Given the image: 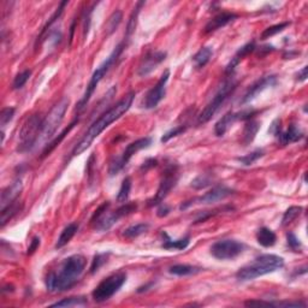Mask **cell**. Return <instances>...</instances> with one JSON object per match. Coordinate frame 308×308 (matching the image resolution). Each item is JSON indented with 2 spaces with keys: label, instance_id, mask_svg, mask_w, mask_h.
<instances>
[{
  "label": "cell",
  "instance_id": "46",
  "mask_svg": "<svg viewBox=\"0 0 308 308\" xmlns=\"http://www.w3.org/2000/svg\"><path fill=\"white\" fill-rule=\"evenodd\" d=\"M268 133L273 134L274 136H278L279 133H280V121L279 120H276L272 123V126H271L270 130H268Z\"/></svg>",
  "mask_w": 308,
  "mask_h": 308
},
{
  "label": "cell",
  "instance_id": "7",
  "mask_svg": "<svg viewBox=\"0 0 308 308\" xmlns=\"http://www.w3.org/2000/svg\"><path fill=\"white\" fill-rule=\"evenodd\" d=\"M237 82L234 78H229L222 84V87L219 88L216 95L213 96V99L207 104L205 109L201 111V114L197 117V123L199 124H205L209 122L211 118L218 112V110L222 108L223 104L225 102V100L228 99L231 94L234 93V90L236 89Z\"/></svg>",
  "mask_w": 308,
  "mask_h": 308
},
{
  "label": "cell",
  "instance_id": "25",
  "mask_svg": "<svg viewBox=\"0 0 308 308\" xmlns=\"http://www.w3.org/2000/svg\"><path fill=\"white\" fill-rule=\"evenodd\" d=\"M259 129H260V123H259V122L248 120V122H247L245 126V129H243L242 142L245 143L246 146L253 142V140H254L255 136H257Z\"/></svg>",
  "mask_w": 308,
  "mask_h": 308
},
{
  "label": "cell",
  "instance_id": "41",
  "mask_svg": "<svg viewBox=\"0 0 308 308\" xmlns=\"http://www.w3.org/2000/svg\"><path fill=\"white\" fill-rule=\"evenodd\" d=\"M187 128H188V126H178V127H176V128H173V129H171V130H169V132L167 133H165L163 135V137H161V142H167V141H170V140L172 139V137H176V136H178V135H181L182 133H184L185 130H187Z\"/></svg>",
  "mask_w": 308,
  "mask_h": 308
},
{
  "label": "cell",
  "instance_id": "10",
  "mask_svg": "<svg viewBox=\"0 0 308 308\" xmlns=\"http://www.w3.org/2000/svg\"><path fill=\"white\" fill-rule=\"evenodd\" d=\"M151 145H152L151 137H142V139L136 140V141L128 145V147L124 149L123 154H122L120 158H116V159L112 160L111 164H110V169H109L110 175L111 176L117 175V173L120 172L128 163H129V160L132 159L134 154L137 153L139 151H141V149L149 147Z\"/></svg>",
  "mask_w": 308,
  "mask_h": 308
},
{
  "label": "cell",
  "instance_id": "38",
  "mask_svg": "<svg viewBox=\"0 0 308 308\" xmlns=\"http://www.w3.org/2000/svg\"><path fill=\"white\" fill-rule=\"evenodd\" d=\"M30 76H32V71H30V70H24V71L20 72V74L15 77L14 83H12V88H14V89H21V88L28 82Z\"/></svg>",
  "mask_w": 308,
  "mask_h": 308
},
{
  "label": "cell",
  "instance_id": "11",
  "mask_svg": "<svg viewBox=\"0 0 308 308\" xmlns=\"http://www.w3.org/2000/svg\"><path fill=\"white\" fill-rule=\"evenodd\" d=\"M245 245L236 240H221L211 247V254L218 260H231L239 257Z\"/></svg>",
  "mask_w": 308,
  "mask_h": 308
},
{
  "label": "cell",
  "instance_id": "21",
  "mask_svg": "<svg viewBox=\"0 0 308 308\" xmlns=\"http://www.w3.org/2000/svg\"><path fill=\"white\" fill-rule=\"evenodd\" d=\"M279 139V142L283 146L290 145V143L300 141L303 137V133L301 132L300 128H297L295 124H290L285 132H280L279 135L277 136Z\"/></svg>",
  "mask_w": 308,
  "mask_h": 308
},
{
  "label": "cell",
  "instance_id": "5",
  "mask_svg": "<svg viewBox=\"0 0 308 308\" xmlns=\"http://www.w3.org/2000/svg\"><path fill=\"white\" fill-rule=\"evenodd\" d=\"M123 48H124V42H122V44L118 45L117 47H116L115 50L112 51V53L110 54V56L106 58V59L104 60V62L100 64L99 66H97L95 71H94V74L91 75V78H90L89 83H88L87 89H86V91H84L82 99L77 104V112H78V114L83 111L84 108H86L88 101L90 100L91 95H93V93L95 91L97 84H99L100 81L102 80L104 76L108 74V71L110 69H111V66L114 65L116 62H117V59L120 58L121 53L123 52Z\"/></svg>",
  "mask_w": 308,
  "mask_h": 308
},
{
  "label": "cell",
  "instance_id": "8",
  "mask_svg": "<svg viewBox=\"0 0 308 308\" xmlns=\"http://www.w3.org/2000/svg\"><path fill=\"white\" fill-rule=\"evenodd\" d=\"M126 280L127 274L124 272H117L106 277L91 292V296H93L94 301L101 303L110 300L115 294L120 291V289L126 283Z\"/></svg>",
  "mask_w": 308,
  "mask_h": 308
},
{
  "label": "cell",
  "instance_id": "40",
  "mask_svg": "<svg viewBox=\"0 0 308 308\" xmlns=\"http://www.w3.org/2000/svg\"><path fill=\"white\" fill-rule=\"evenodd\" d=\"M121 22H122V12L121 11H115L108 21L109 34H112V33H114L115 30L118 28V26H120Z\"/></svg>",
  "mask_w": 308,
  "mask_h": 308
},
{
  "label": "cell",
  "instance_id": "14",
  "mask_svg": "<svg viewBox=\"0 0 308 308\" xmlns=\"http://www.w3.org/2000/svg\"><path fill=\"white\" fill-rule=\"evenodd\" d=\"M234 190L230 188L224 187V185H218V187L212 188L211 190L207 191L206 194H203L202 196L196 197V199L191 200V201H185V202H183L181 207H179V210H185L188 209L189 206H191L193 203H213V202H217V201H222L224 199H227V197L230 196V195H233Z\"/></svg>",
  "mask_w": 308,
  "mask_h": 308
},
{
  "label": "cell",
  "instance_id": "44",
  "mask_svg": "<svg viewBox=\"0 0 308 308\" xmlns=\"http://www.w3.org/2000/svg\"><path fill=\"white\" fill-rule=\"evenodd\" d=\"M286 240H288V246L290 247L291 249H294V251H297V249H298V251H300L301 242L294 234H292V233L286 234Z\"/></svg>",
  "mask_w": 308,
  "mask_h": 308
},
{
  "label": "cell",
  "instance_id": "42",
  "mask_svg": "<svg viewBox=\"0 0 308 308\" xmlns=\"http://www.w3.org/2000/svg\"><path fill=\"white\" fill-rule=\"evenodd\" d=\"M15 110L14 108H5L2 110V114H0V126L5 127L9 122L12 121L15 116Z\"/></svg>",
  "mask_w": 308,
  "mask_h": 308
},
{
  "label": "cell",
  "instance_id": "47",
  "mask_svg": "<svg viewBox=\"0 0 308 308\" xmlns=\"http://www.w3.org/2000/svg\"><path fill=\"white\" fill-rule=\"evenodd\" d=\"M308 77V66H304L302 70L298 71V74L296 75V80L298 82H304Z\"/></svg>",
  "mask_w": 308,
  "mask_h": 308
},
{
  "label": "cell",
  "instance_id": "33",
  "mask_svg": "<svg viewBox=\"0 0 308 308\" xmlns=\"http://www.w3.org/2000/svg\"><path fill=\"white\" fill-rule=\"evenodd\" d=\"M149 229V225L146 224V223H141V224H136V225H133V227L128 228L124 230L123 233V236L127 237V239L129 240H133V239H136V237L141 236L142 234H145L146 231H147Z\"/></svg>",
  "mask_w": 308,
  "mask_h": 308
},
{
  "label": "cell",
  "instance_id": "18",
  "mask_svg": "<svg viewBox=\"0 0 308 308\" xmlns=\"http://www.w3.org/2000/svg\"><path fill=\"white\" fill-rule=\"evenodd\" d=\"M237 18V15L231 14V12H222V14L217 15L216 17H213L205 27V34H210V33L216 32V30L223 28V27L228 26L229 23H231Z\"/></svg>",
  "mask_w": 308,
  "mask_h": 308
},
{
  "label": "cell",
  "instance_id": "20",
  "mask_svg": "<svg viewBox=\"0 0 308 308\" xmlns=\"http://www.w3.org/2000/svg\"><path fill=\"white\" fill-rule=\"evenodd\" d=\"M255 50V44L254 42H248V44H246L245 46H242V47L240 48L239 51L235 53V56L231 58L230 63L228 64L227 69H225V74L227 75H231L235 71V69H236V66L239 65V64L242 62L245 58L248 56V54H251L253 51Z\"/></svg>",
  "mask_w": 308,
  "mask_h": 308
},
{
  "label": "cell",
  "instance_id": "30",
  "mask_svg": "<svg viewBox=\"0 0 308 308\" xmlns=\"http://www.w3.org/2000/svg\"><path fill=\"white\" fill-rule=\"evenodd\" d=\"M68 5V2H62L60 3V5H59V8L57 9V11L54 12L53 15H52V17L50 18V21H48L47 23H46V26L44 27V29L41 30V33H40V35L38 36V40H36V45L38 44H40V42L44 40V36L47 34V32L48 30L51 29V27H52V24H53L54 22H56V21L58 20V18L60 17V15L63 14V10H64V8H65V6Z\"/></svg>",
  "mask_w": 308,
  "mask_h": 308
},
{
  "label": "cell",
  "instance_id": "3",
  "mask_svg": "<svg viewBox=\"0 0 308 308\" xmlns=\"http://www.w3.org/2000/svg\"><path fill=\"white\" fill-rule=\"evenodd\" d=\"M284 266V259L276 254H264L255 258L254 260L241 267L236 273V278L240 280H252L265 274L276 272Z\"/></svg>",
  "mask_w": 308,
  "mask_h": 308
},
{
  "label": "cell",
  "instance_id": "29",
  "mask_svg": "<svg viewBox=\"0 0 308 308\" xmlns=\"http://www.w3.org/2000/svg\"><path fill=\"white\" fill-rule=\"evenodd\" d=\"M76 123H77V120H75L74 122H72L71 124H70V126H69L68 128H65V129H64L63 132L60 133L59 135H58V136L56 137V139H53V140H52V141H51L50 143H47V145L45 146L44 152H42V157H46V155H48V154H50L51 152L53 151V149L56 148L57 146L59 145V143L63 141V139H64V137H65L66 135H68V134L70 133V130H71L72 128L75 127V124H76Z\"/></svg>",
  "mask_w": 308,
  "mask_h": 308
},
{
  "label": "cell",
  "instance_id": "22",
  "mask_svg": "<svg viewBox=\"0 0 308 308\" xmlns=\"http://www.w3.org/2000/svg\"><path fill=\"white\" fill-rule=\"evenodd\" d=\"M78 230V224L77 223H70L69 225H66L64 228V230L60 234V236L58 237L57 243H56V248H63L64 246H66L68 243L71 241L72 237L75 236V234L77 233Z\"/></svg>",
  "mask_w": 308,
  "mask_h": 308
},
{
  "label": "cell",
  "instance_id": "36",
  "mask_svg": "<svg viewBox=\"0 0 308 308\" xmlns=\"http://www.w3.org/2000/svg\"><path fill=\"white\" fill-rule=\"evenodd\" d=\"M145 5V3L143 2H140L136 4V8L134 9L132 16H130V20L129 22H128V27H127V34H126V39L128 40V39L132 36V34L134 33V30H135V27H136V21H137V16H139V12H140V9L142 8V6Z\"/></svg>",
  "mask_w": 308,
  "mask_h": 308
},
{
  "label": "cell",
  "instance_id": "17",
  "mask_svg": "<svg viewBox=\"0 0 308 308\" xmlns=\"http://www.w3.org/2000/svg\"><path fill=\"white\" fill-rule=\"evenodd\" d=\"M276 83H277V77L274 75L261 77L260 80L254 82V83H253L252 86L248 88V90H247L245 96H243L242 100H241V104H247V102L252 101L254 97H257L259 94L261 93V91L265 90L268 87L274 86Z\"/></svg>",
  "mask_w": 308,
  "mask_h": 308
},
{
  "label": "cell",
  "instance_id": "31",
  "mask_svg": "<svg viewBox=\"0 0 308 308\" xmlns=\"http://www.w3.org/2000/svg\"><path fill=\"white\" fill-rule=\"evenodd\" d=\"M303 209L301 206H291L289 207L288 210L284 212L282 218V225L283 227H286V225L291 224L292 222L296 221V218H298L302 213Z\"/></svg>",
  "mask_w": 308,
  "mask_h": 308
},
{
  "label": "cell",
  "instance_id": "27",
  "mask_svg": "<svg viewBox=\"0 0 308 308\" xmlns=\"http://www.w3.org/2000/svg\"><path fill=\"white\" fill-rule=\"evenodd\" d=\"M165 236V241L163 243V248L165 249H176V251H183L189 246V242H190V239L189 237H183V239L179 240H171L169 237V235L166 233L163 234Z\"/></svg>",
  "mask_w": 308,
  "mask_h": 308
},
{
  "label": "cell",
  "instance_id": "39",
  "mask_svg": "<svg viewBox=\"0 0 308 308\" xmlns=\"http://www.w3.org/2000/svg\"><path fill=\"white\" fill-rule=\"evenodd\" d=\"M212 181H213V179H212L211 176L203 173V175L197 176L196 178L193 179V182H191V187L195 188V189L206 188V187H209L210 184H211Z\"/></svg>",
  "mask_w": 308,
  "mask_h": 308
},
{
  "label": "cell",
  "instance_id": "35",
  "mask_svg": "<svg viewBox=\"0 0 308 308\" xmlns=\"http://www.w3.org/2000/svg\"><path fill=\"white\" fill-rule=\"evenodd\" d=\"M289 24H290L289 22H283V23H279V24H274V26H272V27H268V28H266L263 33H261L260 39H261V40H266V39H270L274 35L279 34V33H282L283 30H284L286 27L289 26Z\"/></svg>",
  "mask_w": 308,
  "mask_h": 308
},
{
  "label": "cell",
  "instance_id": "4",
  "mask_svg": "<svg viewBox=\"0 0 308 308\" xmlns=\"http://www.w3.org/2000/svg\"><path fill=\"white\" fill-rule=\"evenodd\" d=\"M109 209H110V202L109 201H106V202H104L102 205L94 212L93 217H91V223H93L95 230L99 231L109 230V229L112 228V225H115L121 218L126 217V216L130 215V213L135 212L137 205L133 202H126L123 206H121L120 209H117L114 212H108Z\"/></svg>",
  "mask_w": 308,
  "mask_h": 308
},
{
  "label": "cell",
  "instance_id": "28",
  "mask_svg": "<svg viewBox=\"0 0 308 308\" xmlns=\"http://www.w3.org/2000/svg\"><path fill=\"white\" fill-rule=\"evenodd\" d=\"M213 54V51L211 47H202L201 50H199L195 53V56L193 57V62L195 64L197 69L203 68L207 63L210 62Z\"/></svg>",
  "mask_w": 308,
  "mask_h": 308
},
{
  "label": "cell",
  "instance_id": "32",
  "mask_svg": "<svg viewBox=\"0 0 308 308\" xmlns=\"http://www.w3.org/2000/svg\"><path fill=\"white\" fill-rule=\"evenodd\" d=\"M87 298L82 296L75 297H66L63 298L62 301L51 304V307H76V306H86Z\"/></svg>",
  "mask_w": 308,
  "mask_h": 308
},
{
  "label": "cell",
  "instance_id": "1",
  "mask_svg": "<svg viewBox=\"0 0 308 308\" xmlns=\"http://www.w3.org/2000/svg\"><path fill=\"white\" fill-rule=\"evenodd\" d=\"M134 97H135V93L132 91V93L127 94L123 99H121L116 105L112 106L111 109H109L108 111L104 112V114L91 124L89 129H88L86 134L83 135V137L77 142V145L72 149V155H80L83 153L87 148H89L91 142H93L106 128H109L110 124L120 120L122 116L130 109V106L133 105Z\"/></svg>",
  "mask_w": 308,
  "mask_h": 308
},
{
  "label": "cell",
  "instance_id": "48",
  "mask_svg": "<svg viewBox=\"0 0 308 308\" xmlns=\"http://www.w3.org/2000/svg\"><path fill=\"white\" fill-rule=\"evenodd\" d=\"M170 211H171V210H170V207H169V206H166V205H160L159 209H158L157 215H158V217L163 218V217H166V216L170 213Z\"/></svg>",
  "mask_w": 308,
  "mask_h": 308
},
{
  "label": "cell",
  "instance_id": "45",
  "mask_svg": "<svg viewBox=\"0 0 308 308\" xmlns=\"http://www.w3.org/2000/svg\"><path fill=\"white\" fill-rule=\"evenodd\" d=\"M39 246H40V237H38V236L33 237V240L30 241V245L28 247V251H27V254L28 255L34 254L36 249L39 248Z\"/></svg>",
  "mask_w": 308,
  "mask_h": 308
},
{
  "label": "cell",
  "instance_id": "13",
  "mask_svg": "<svg viewBox=\"0 0 308 308\" xmlns=\"http://www.w3.org/2000/svg\"><path fill=\"white\" fill-rule=\"evenodd\" d=\"M170 77V70H165L164 74L161 75L159 81L157 82V84L148 90L147 95H146L145 100H143V108L147 110L155 109L158 106L161 100L164 99L166 93V83L169 81Z\"/></svg>",
  "mask_w": 308,
  "mask_h": 308
},
{
  "label": "cell",
  "instance_id": "24",
  "mask_svg": "<svg viewBox=\"0 0 308 308\" xmlns=\"http://www.w3.org/2000/svg\"><path fill=\"white\" fill-rule=\"evenodd\" d=\"M257 241L260 246L263 247H272L277 241L276 234L268 228H260L257 233Z\"/></svg>",
  "mask_w": 308,
  "mask_h": 308
},
{
  "label": "cell",
  "instance_id": "9",
  "mask_svg": "<svg viewBox=\"0 0 308 308\" xmlns=\"http://www.w3.org/2000/svg\"><path fill=\"white\" fill-rule=\"evenodd\" d=\"M69 108V100L66 97L60 100L59 102L52 109V111L47 115V117L44 118L42 123V130L39 141H47L53 137L56 134L58 127L60 126L64 120V116L66 114V110Z\"/></svg>",
  "mask_w": 308,
  "mask_h": 308
},
{
  "label": "cell",
  "instance_id": "37",
  "mask_svg": "<svg viewBox=\"0 0 308 308\" xmlns=\"http://www.w3.org/2000/svg\"><path fill=\"white\" fill-rule=\"evenodd\" d=\"M264 154L265 153L263 149H255L254 152L245 155V157H239L237 158V161H240V163L243 164V165L249 166V165H253V164L260 159V158H263Z\"/></svg>",
  "mask_w": 308,
  "mask_h": 308
},
{
  "label": "cell",
  "instance_id": "2",
  "mask_svg": "<svg viewBox=\"0 0 308 308\" xmlns=\"http://www.w3.org/2000/svg\"><path fill=\"white\" fill-rule=\"evenodd\" d=\"M86 265V258L81 254H75L66 258L58 267L57 272H51L46 278L47 290L57 292L71 289L84 272Z\"/></svg>",
  "mask_w": 308,
  "mask_h": 308
},
{
  "label": "cell",
  "instance_id": "43",
  "mask_svg": "<svg viewBox=\"0 0 308 308\" xmlns=\"http://www.w3.org/2000/svg\"><path fill=\"white\" fill-rule=\"evenodd\" d=\"M106 263V254H97L95 258H94L93 264H91L90 267V272L94 273L96 272L97 270H99L100 267H101L102 264Z\"/></svg>",
  "mask_w": 308,
  "mask_h": 308
},
{
  "label": "cell",
  "instance_id": "16",
  "mask_svg": "<svg viewBox=\"0 0 308 308\" xmlns=\"http://www.w3.org/2000/svg\"><path fill=\"white\" fill-rule=\"evenodd\" d=\"M166 58V52L161 51H151L142 58L141 63H140L139 68H137V75L145 77L151 74L152 71H154L157 69V66L159 65L165 60Z\"/></svg>",
  "mask_w": 308,
  "mask_h": 308
},
{
  "label": "cell",
  "instance_id": "34",
  "mask_svg": "<svg viewBox=\"0 0 308 308\" xmlns=\"http://www.w3.org/2000/svg\"><path fill=\"white\" fill-rule=\"evenodd\" d=\"M130 190H132V178L130 177H126L122 182L121 189L118 191L117 195V201L121 203H126L128 202V199H129Z\"/></svg>",
  "mask_w": 308,
  "mask_h": 308
},
{
  "label": "cell",
  "instance_id": "26",
  "mask_svg": "<svg viewBox=\"0 0 308 308\" xmlns=\"http://www.w3.org/2000/svg\"><path fill=\"white\" fill-rule=\"evenodd\" d=\"M202 271V268L193 266V265H187V264H178V265H173V266L170 267L169 272L171 274H175V276H191V274H196Z\"/></svg>",
  "mask_w": 308,
  "mask_h": 308
},
{
  "label": "cell",
  "instance_id": "23",
  "mask_svg": "<svg viewBox=\"0 0 308 308\" xmlns=\"http://www.w3.org/2000/svg\"><path fill=\"white\" fill-rule=\"evenodd\" d=\"M23 203L20 202V201L16 200L14 202L10 203L9 206H6L5 209L2 210V218H0V224H2V228H4L6 225V223H9L14 218V216H16L18 212L22 210Z\"/></svg>",
  "mask_w": 308,
  "mask_h": 308
},
{
  "label": "cell",
  "instance_id": "12",
  "mask_svg": "<svg viewBox=\"0 0 308 308\" xmlns=\"http://www.w3.org/2000/svg\"><path fill=\"white\" fill-rule=\"evenodd\" d=\"M177 181H178V175H177V170L176 167H169V169L165 170L164 172L163 178H161L159 188H158L157 194L154 195L153 199L148 200V206H155V205H160L165 197L169 195L170 191L172 190V188L175 187Z\"/></svg>",
  "mask_w": 308,
  "mask_h": 308
},
{
  "label": "cell",
  "instance_id": "49",
  "mask_svg": "<svg viewBox=\"0 0 308 308\" xmlns=\"http://www.w3.org/2000/svg\"><path fill=\"white\" fill-rule=\"evenodd\" d=\"M157 164H158V161L155 159H148L147 161H145V163H143L141 170H145V171H147V170L151 169V167L157 166Z\"/></svg>",
  "mask_w": 308,
  "mask_h": 308
},
{
  "label": "cell",
  "instance_id": "15",
  "mask_svg": "<svg viewBox=\"0 0 308 308\" xmlns=\"http://www.w3.org/2000/svg\"><path fill=\"white\" fill-rule=\"evenodd\" d=\"M254 111H242V112H228L219 120L215 126V133L217 136H223L225 133L233 127V124L236 121L240 120H251V117L254 115Z\"/></svg>",
  "mask_w": 308,
  "mask_h": 308
},
{
  "label": "cell",
  "instance_id": "19",
  "mask_svg": "<svg viewBox=\"0 0 308 308\" xmlns=\"http://www.w3.org/2000/svg\"><path fill=\"white\" fill-rule=\"evenodd\" d=\"M22 189H23V183L21 179H17V181H15L11 185L6 187L4 190H3L2 200H0L2 210L5 209L6 206L10 205V203L14 202V201L17 200V197L20 196Z\"/></svg>",
  "mask_w": 308,
  "mask_h": 308
},
{
  "label": "cell",
  "instance_id": "6",
  "mask_svg": "<svg viewBox=\"0 0 308 308\" xmlns=\"http://www.w3.org/2000/svg\"><path fill=\"white\" fill-rule=\"evenodd\" d=\"M42 123L44 118L40 115H33L24 122L22 129L20 132V143H18V151L29 152L35 147L40 139Z\"/></svg>",
  "mask_w": 308,
  "mask_h": 308
}]
</instances>
